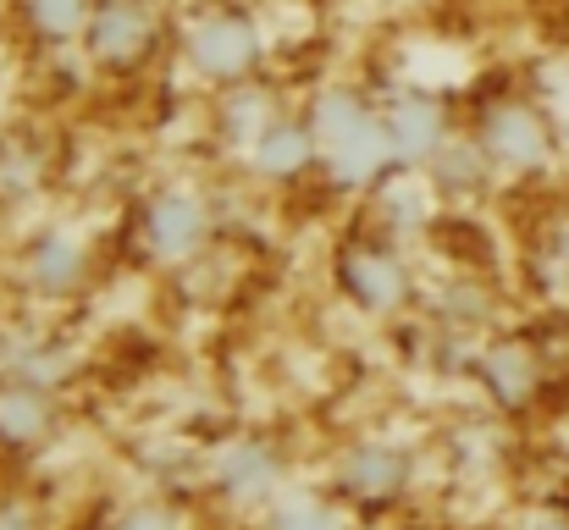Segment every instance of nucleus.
Returning <instances> with one entry per match:
<instances>
[{
    "mask_svg": "<svg viewBox=\"0 0 569 530\" xmlns=\"http://www.w3.org/2000/svg\"><path fill=\"white\" fill-rule=\"evenodd\" d=\"M61 431V392L6 381L0 387V453H39Z\"/></svg>",
    "mask_w": 569,
    "mask_h": 530,
    "instance_id": "11",
    "label": "nucleus"
},
{
    "mask_svg": "<svg viewBox=\"0 0 569 530\" xmlns=\"http://www.w3.org/2000/svg\"><path fill=\"white\" fill-rule=\"evenodd\" d=\"M89 0H33V22L50 33V39H72L89 28Z\"/></svg>",
    "mask_w": 569,
    "mask_h": 530,
    "instance_id": "21",
    "label": "nucleus"
},
{
    "mask_svg": "<svg viewBox=\"0 0 569 530\" xmlns=\"http://www.w3.org/2000/svg\"><path fill=\"white\" fill-rule=\"evenodd\" d=\"M17 282L39 299V304H72L94 288V238L83 227L50 221L39 232L22 238L17 249Z\"/></svg>",
    "mask_w": 569,
    "mask_h": 530,
    "instance_id": "7",
    "label": "nucleus"
},
{
    "mask_svg": "<svg viewBox=\"0 0 569 530\" xmlns=\"http://www.w3.org/2000/svg\"><path fill=\"white\" fill-rule=\"evenodd\" d=\"M111 530H189V514L172 503V498H133Z\"/></svg>",
    "mask_w": 569,
    "mask_h": 530,
    "instance_id": "20",
    "label": "nucleus"
},
{
    "mask_svg": "<svg viewBox=\"0 0 569 530\" xmlns=\"http://www.w3.org/2000/svg\"><path fill=\"white\" fill-rule=\"evenodd\" d=\"M0 353H6V381H28V387H44V392H67L72 376H78V353L67 349L56 332L0 338Z\"/></svg>",
    "mask_w": 569,
    "mask_h": 530,
    "instance_id": "12",
    "label": "nucleus"
},
{
    "mask_svg": "<svg viewBox=\"0 0 569 530\" xmlns=\"http://www.w3.org/2000/svg\"><path fill=\"white\" fill-rule=\"evenodd\" d=\"M204 481H210V492H216L227 509L260 520V514L293 487V476H288V448H282L277 437H266V431H232V437L216 442V453L204 459Z\"/></svg>",
    "mask_w": 569,
    "mask_h": 530,
    "instance_id": "5",
    "label": "nucleus"
},
{
    "mask_svg": "<svg viewBox=\"0 0 569 530\" xmlns=\"http://www.w3.org/2000/svg\"><path fill=\"white\" fill-rule=\"evenodd\" d=\"M531 266L559 288L569 293V204H553L537 227V243H531Z\"/></svg>",
    "mask_w": 569,
    "mask_h": 530,
    "instance_id": "19",
    "label": "nucleus"
},
{
    "mask_svg": "<svg viewBox=\"0 0 569 530\" xmlns=\"http://www.w3.org/2000/svg\"><path fill=\"white\" fill-rule=\"evenodd\" d=\"M420 177L431 182V193L453 199V210H459V204H481V199L503 182L476 139H448V144L437 150V161H431Z\"/></svg>",
    "mask_w": 569,
    "mask_h": 530,
    "instance_id": "13",
    "label": "nucleus"
},
{
    "mask_svg": "<svg viewBox=\"0 0 569 530\" xmlns=\"http://www.w3.org/2000/svg\"><path fill=\"white\" fill-rule=\"evenodd\" d=\"M249 167L266 177V182H299L321 167V150H316V133L305 117H277L260 144L249 150Z\"/></svg>",
    "mask_w": 569,
    "mask_h": 530,
    "instance_id": "15",
    "label": "nucleus"
},
{
    "mask_svg": "<svg viewBox=\"0 0 569 530\" xmlns=\"http://www.w3.org/2000/svg\"><path fill=\"white\" fill-rule=\"evenodd\" d=\"M260 530H349V509L332 492H310V487H288L266 514Z\"/></svg>",
    "mask_w": 569,
    "mask_h": 530,
    "instance_id": "17",
    "label": "nucleus"
},
{
    "mask_svg": "<svg viewBox=\"0 0 569 530\" xmlns=\"http://www.w3.org/2000/svg\"><path fill=\"white\" fill-rule=\"evenodd\" d=\"M189 61L216 83H243L260 61V39L243 17L221 11V17H204L189 33Z\"/></svg>",
    "mask_w": 569,
    "mask_h": 530,
    "instance_id": "8",
    "label": "nucleus"
},
{
    "mask_svg": "<svg viewBox=\"0 0 569 530\" xmlns=\"http://www.w3.org/2000/svg\"><path fill=\"white\" fill-rule=\"evenodd\" d=\"M470 376H476L481 398L498 414L520 420V414H531L548 398V387H553V353L542 349L537 338H526V332H492L476 349Z\"/></svg>",
    "mask_w": 569,
    "mask_h": 530,
    "instance_id": "6",
    "label": "nucleus"
},
{
    "mask_svg": "<svg viewBox=\"0 0 569 530\" xmlns=\"http://www.w3.org/2000/svg\"><path fill=\"white\" fill-rule=\"evenodd\" d=\"M0 387H6V353H0Z\"/></svg>",
    "mask_w": 569,
    "mask_h": 530,
    "instance_id": "24",
    "label": "nucleus"
},
{
    "mask_svg": "<svg viewBox=\"0 0 569 530\" xmlns=\"http://www.w3.org/2000/svg\"><path fill=\"white\" fill-rule=\"evenodd\" d=\"M0 530H44V520H39V509L28 498L0 492Z\"/></svg>",
    "mask_w": 569,
    "mask_h": 530,
    "instance_id": "22",
    "label": "nucleus"
},
{
    "mask_svg": "<svg viewBox=\"0 0 569 530\" xmlns=\"http://www.w3.org/2000/svg\"><path fill=\"white\" fill-rule=\"evenodd\" d=\"M216 204L193 182H161L133 210V243L161 271H189L193 260L216 249Z\"/></svg>",
    "mask_w": 569,
    "mask_h": 530,
    "instance_id": "1",
    "label": "nucleus"
},
{
    "mask_svg": "<svg viewBox=\"0 0 569 530\" xmlns=\"http://www.w3.org/2000/svg\"><path fill=\"white\" fill-rule=\"evenodd\" d=\"M332 277H338V293L371 321H398L415 304V266H409L403 243L381 238L377 227L349 232L338 243Z\"/></svg>",
    "mask_w": 569,
    "mask_h": 530,
    "instance_id": "3",
    "label": "nucleus"
},
{
    "mask_svg": "<svg viewBox=\"0 0 569 530\" xmlns=\"http://www.w3.org/2000/svg\"><path fill=\"white\" fill-rule=\"evenodd\" d=\"M559 133H565V150H569V111H565V122H559Z\"/></svg>",
    "mask_w": 569,
    "mask_h": 530,
    "instance_id": "23",
    "label": "nucleus"
},
{
    "mask_svg": "<svg viewBox=\"0 0 569 530\" xmlns=\"http://www.w3.org/2000/svg\"><path fill=\"white\" fill-rule=\"evenodd\" d=\"M371 227H377L381 238H392V243H403V238L426 232V227H431V182H415V172L409 177L392 172L377 188Z\"/></svg>",
    "mask_w": 569,
    "mask_h": 530,
    "instance_id": "16",
    "label": "nucleus"
},
{
    "mask_svg": "<svg viewBox=\"0 0 569 530\" xmlns=\"http://www.w3.org/2000/svg\"><path fill=\"white\" fill-rule=\"evenodd\" d=\"M387 133H392V150H398V167L403 172H426L437 161V150L453 139L448 133V111L431 100V94H398L387 111H381Z\"/></svg>",
    "mask_w": 569,
    "mask_h": 530,
    "instance_id": "10",
    "label": "nucleus"
},
{
    "mask_svg": "<svg viewBox=\"0 0 569 530\" xmlns=\"http://www.w3.org/2000/svg\"><path fill=\"white\" fill-rule=\"evenodd\" d=\"M156 39V22L139 0H106L94 17H89V50L100 67H133Z\"/></svg>",
    "mask_w": 569,
    "mask_h": 530,
    "instance_id": "14",
    "label": "nucleus"
},
{
    "mask_svg": "<svg viewBox=\"0 0 569 530\" xmlns=\"http://www.w3.org/2000/svg\"><path fill=\"white\" fill-rule=\"evenodd\" d=\"M415 476H420V459L409 442H392V437H355L349 448L332 453V470H327V492L349 509V514H392L409 492H415Z\"/></svg>",
    "mask_w": 569,
    "mask_h": 530,
    "instance_id": "2",
    "label": "nucleus"
},
{
    "mask_svg": "<svg viewBox=\"0 0 569 530\" xmlns=\"http://www.w3.org/2000/svg\"><path fill=\"white\" fill-rule=\"evenodd\" d=\"M377 111L360 100V94H349V89H332V94H321L316 106H310V133H316V150H321V161L338 150V144H349L366 122H371Z\"/></svg>",
    "mask_w": 569,
    "mask_h": 530,
    "instance_id": "18",
    "label": "nucleus"
},
{
    "mask_svg": "<svg viewBox=\"0 0 569 530\" xmlns=\"http://www.w3.org/2000/svg\"><path fill=\"white\" fill-rule=\"evenodd\" d=\"M470 139L487 150V161L509 182H537V177L553 172L559 156H565L559 122L542 106H531V100H492Z\"/></svg>",
    "mask_w": 569,
    "mask_h": 530,
    "instance_id": "4",
    "label": "nucleus"
},
{
    "mask_svg": "<svg viewBox=\"0 0 569 530\" xmlns=\"http://www.w3.org/2000/svg\"><path fill=\"white\" fill-rule=\"evenodd\" d=\"M321 172H327V182H332L338 193H377L392 172H403V167H398V150H392L387 122L371 117L349 144H338V150L321 161Z\"/></svg>",
    "mask_w": 569,
    "mask_h": 530,
    "instance_id": "9",
    "label": "nucleus"
}]
</instances>
